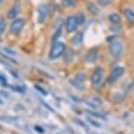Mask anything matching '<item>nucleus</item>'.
<instances>
[{
    "instance_id": "5701e85b",
    "label": "nucleus",
    "mask_w": 134,
    "mask_h": 134,
    "mask_svg": "<svg viewBox=\"0 0 134 134\" xmlns=\"http://www.w3.org/2000/svg\"><path fill=\"white\" fill-rule=\"evenodd\" d=\"M74 121H75L76 124L80 125V127H82V128H85V129H88V128H87V126H86V124H83V122H82L81 120H79V119H75Z\"/></svg>"
},
{
    "instance_id": "4468645a",
    "label": "nucleus",
    "mask_w": 134,
    "mask_h": 134,
    "mask_svg": "<svg viewBox=\"0 0 134 134\" xmlns=\"http://www.w3.org/2000/svg\"><path fill=\"white\" fill-rule=\"evenodd\" d=\"M87 9H88V11H89L90 13H92V14H94V15L98 14V12H99L98 8H97L94 3H92V2H88V3H87Z\"/></svg>"
},
{
    "instance_id": "0eeeda50",
    "label": "nucleus",
    "mask_w": 134,
    "mask_h": 134,
    "mask_svg": "<svg viewBox=\"0 0 134 134\" xmlns=\"http://www.w3.org/2000/svg\"><path fill=\"white\" fill-rule=\"evenodd\" d=\"M19 11H20V4L19 3H15L7 13V17L9 19H14L17 17V15L19 14Z\"/></svg>"
},
{
    "instance_id": "7ed1b4c3",
    "label": "nucleus",
    "mask_w": 134,
    "mask_h": 134,
    "mask_svg": "<svg viewBox=\"0 0 134 134\" xmlns=\"http://www.w3.org/2000/svg\"><path fill=\"white\" fill-rule=\"evenodd\" d=\"M24 24H25L24 19H22V18H17V19H15V20L12 22L11 27H10L11 34H12V35H18L19 33H20V31L23 29Z\"/></svg>"
},
{
    "instance_id": "6e6552de",
    "label": "nucleus",
    "mask_w": 134,
    "mask_h": 134,
    "mask_svg": "<svg viewBox=\"0 0 134 134\" xmlns=\"http://www.w3.org/2000/svg\"><path fill=\"white\" fill-rule=\"evenodd\" d=\"M102 77H103V70L100 69V68H96V69L94 70L93 74H92V77H91L93 85L99 83V81L102 80Z\"/></svg>"
},
{
    "instance_id": "c85d7f7f",
    "label": "nucleus",
    "mask_w": 134,
    "mask_h": 134,
    "mask_svg": "<svg viewBox=\"0 0 134 134\" xmlns=\"http://www.w3.org/2000/svg\"><path fill=\"white\" fill-rule=\"evenodd\" d=\"M0 2H2V0H0Z\"/></svg>"
},
{
    "instance_id": "f257e3e1",
    "label": "nucleus",
    "mask_w": 134,
    "mask_h": 134,
    "mask_svg": "<svg viewBox=\"0 0 134 134\" xmlns=\"http://www.w3.org/2000/svg\"><path fill=\"white\" fill-rule=\"evenodd\" d=\"M110 44H109V50H110V53L115 57V58H118L121 56L122 52H124V47H122V43L118 40V39H111V41H109Z\"/></svg>"
},
{
    "instance_id": "2eb2a0df",
    "label": "nucleus",
    "mask_w": 134,
    "mask_h": 134,
    "mask_svg": "<svg viewBox=\"0 0 134 134\" xmlns=\"http://www.w3.org/2000/svg\"><path fill=\"white\" fill-rule=\"evenodd\" d=\"M87 113H88L89 115H91V116L95 117V118H99V119L107 120L106 116H105V115H103L102 113H98V112H95V111H91V110H88V111H87Z\"/></svg>"
},
{
    "instance_id": "6ab92c4d",
    "label": "nucleus",
    "mask_w": 134,
    "mask_h": 134,
    "mask_svg": "<svg viewBox=\"0 0 134 134\" xmlns=\"http://www.w3.org/2000/svg\"><path fill=\"white\" fill-rule=\"evenodd\" d=\"M5 27H7V21H5L4 18L1 17V18H0V35L3 34Z\"/></svg>"
},
{
    "instance_id": "423d86ee",
    "label": "nucleus",
    "mask_w": 134,
    "mask_h": 134,
    "mask_svg": "<svg viewBox=\"0 0 134 134\" xmlns=\"http://www.w3.org/2000/svg\"><path fill=\"white\" fill-rule=\"evenodd\" d=\"M38 22L39 23H42L44 22L47 16H48V13H49V8L47 4H41L39 5L38 8Z\"/></svg>"
},
{
    "instance_id": "ddd939ff",
    "label": "nucleus",
    "mask_w": 134,
    "mask_h": 134,
    "mask_svg": "<svg viewBox=\"0 0 134 134\" xmlns=\"http://www.w3.org/2000/svg\"><path fill=\"white\" fill-rule=\"evenodd\" d=\"M124 14H125V17L127 18V20L130 23L134 24V12L132 10H130V9H126L124 11Z\"/></svg>"
},
{
    "instance_id": "412c9836",
    "label": "nucleus",
    "mask_w": 134,
    "mask_h": 134,
    "mask_svg": "<svg viewBox=\"0 0 134 134\" xmlns=\"http://www.w3.org/2000/svg\"><path fill=\"white\" fill-rule=\"evenodd\" d=\"M109 0H97V3L99 4V5H102V7H106V5H108L109 4Z\"/></svg>"
},
{
    "instance_id": "1a4fd4ad",
    "label": "nucleus",
    "mask_w": 134,
    "mask_h": 134,
    "mask_svg": "<svg viewBox=\"0 0 134 134\" xmlns=\"http://www.w3.org/2000/svg\"><path fill=\"white\" fill-rule=\"evenodd\" d=\"M85 79H86V74H83V73H78V74H76V76L71 80V83H72L73 86H75V87H81V85H82V82L85 81Z\"/></svg>"
},
{
    "instance_id": "9d476101",
    "label": "nucleus",
    "mask_w": 134,
    "mask_h": 134,
    "mask_svg": "<svg viewBox=\"0 0 134 134\" xmlns=\"http://www.w3.org/2000/svg\"><path fill=\"white\" fill-rule=\"evenodd\" d=\"M64 55H63V60L65 63H71L73 61L74 58V51L72 49H68V50H64Z\"/></svg>"
},
{
    "instance_id": "aec40b11",
    "label": "nucleus",
    "mask_w": 134,
    "mask_h": 134,
    "mask_svg": "<svg viewBox=\"0 0 134 134\" xmlns=\"http://www.w3.org/2000/svg\"><path fill=\"white\" fill-rule=\"evenodd\" d=\"M75 17H76V20H77V23H78V25H81V24H83V23H85V21H86V18H85V15H83V14L79 13V14H77Z\"/></svg>"
},
{
    "instance_id": "9b49d317",
    "label": "nucleus",
    "mask_w": 134,
    "mask_h": 134,
    "mask_svg": "<svg viewBox=\"0 0 134 134\" xmlns=\"http://www.w3.org/2000/svg\"><path fill=\"white\" fill-rule=\"evenodd\" d=\"M97 58V50L96 49H92L88 52L87 56H86V61L89 62V63H92L96 60Z\"/></svg>"
},
{
    "instance_id": "b1692460",
    "label": "nucleus",
    "mask_w": 134,
    "mask_h": 134,
    "mask_svg": "<svg viewBox=\"0 0 134 134\" xmlns=\"http://www.w3.org/2000/svg\"><path fill=\"white\" fill-rule=\"evenodd\" d=\"M35 130L37 131V132H39V133H43V129L41 128V127H39V126H35Z\"/></svg>"
},
{
    "instance_id": "a211bd4d",
    "label": "nucleus",
    "mask_w": 134,
    "mask_h": 134,
    "mask_svg": "<svg viewBox=\"0 0 134 134\" xmlns=\"http://www.w3.org/2000/svg\"><path fill=\"white\" fill-rule=\"evenodd\" d=\"M109 19H110V21L113 22V23H118V22H120V16H119L118 14H112V15H110V16H109Z\"/></svg>"
},
{
    "instance_id": "4be33fe9",
    "label": "nucleus",
    "mask_w": 134,
    "mask_h": 134,
    "mask_svg": "<svg viewBox=\"0 0 134 134\" xmlns=\"http://www.w3.org/2000/svg\"><path fill=\"white\" fill-rule=\"evenodd\" d=\"M88 120H89V122H90V124H91V125H93V126H94V127H96V128H99V127H100V125H99V124H98V122H96V121H95V120H93V119H91V118H90V117H89V118H88Z\"/></svg>"
},
{
    "instance_id": "dca6fc26",
    "label": "nucleus",
    "mask_w": 134,
    "mask_h": 134,
    "mask_svg": "<svg viewBox=\"0 0 134 134\" xmlns=\"http://www.w3.org/2000/svg\"><path fill=\"white\" fill-rule=\"evenodd\" d=\"M61 3L65 8H72L76 5V0H61Z\"/></svg>"
},
{
    "instance_id": "f8f14e48",
    "label": "nucleus",
    "mask_w": 134,
    "mask_h": 134,
    "mask_svg": "<svg viewBox=\"0 0 134 134\" xmlns=\"http://www.w3.org/2000/svg\"><path fill=\"white\" fill-rule=\"evenodd\" d=\"M82 39H83V36H82V33H76V35H74V37L72 38V43L74 46H80L82 43Z\"/></svg>"
},
{
    "instance_id": "39448f33",
    "label": "nucleus",
    "mask_w": 134,
    "mask_h": 134,
    "mask_svg": "<svg viewBox=\"0 0 134 134\" xmlns=\"http://www.w3.org/2000/svg\"><path fill=\"white\" fill-rule=\"evenodd\" d=\"M78 26V23H77V20H76V17L75 16H70L65 21V30L68 33H72L74 32Z\"/></svg>"
},
{
    "instance_id": "393cba45",
    "label": "nucleus",
    "mask_w": 134,
    "mask_h": 134,
    "mask_svg": "<svg viewBox=\"0 0 134 134\" xmlns=\"http://www.w3.org/2000/svg\"><path fill=\"white\" fill-rule=\"evenodd\" d=\"M3 50H4V51H5L7 53H10V54H12V55H15V54H16V53H15L14 51H11V49H8V48H4Z\"/></svg>"
},
{
    "instance_id": "20e7f679",
    "label": "nucleus",
    "mask_w": 134,
    "mask_h": 134,
    "mask_svg": "<svg viewBox=\"0 0 134 134\" xmlns=\"http://www.w3.org/2000/svg\"><path fill=\"white\" fill-rule=\"evenodd\" d=\"M125 72V69L122 68V66H116V68L113 69V71L110 73L109 77H108V82L110 85L114 83L116 80H118L120 78V76L124 74Z\"/></svg>"
},
{
    "instance_id": "f3484780",
    "label": "nucleus",
    "mask_w": 134,
    "mask_h": 134,
    "mask_svg": "<svg viewBox=\"0 0 134 134\" xmlns=\"http://www.w3.org/2000/svg\"><path fill=\"white\" fill-rule=\"evenodd\" d=\"M61 31H62V30H61V26H59V27L57 29V31L55 32V34L53 35V37H52L53 44H54V43H56V42H57V39H58V38L61 36Z\"/></svg>"
},
{
    "instance_id": "bb28decb",
    "label": "nucleus",
    "mask_w": 134,
    "mask_h": 134,
    "mask_svg": "<svg viewBox=\"0 0 134 134\" xmlns=\"http://www.w3.org/2000/svg\"><path fill=\"white\" fill-rule=\"evenodd\" d=\"M0 80H1V81H2L3 83H5V79H4V78H3L2 76H0Z\"/></svg>"
},
{
    "instance_id": "cd10ccee",
    "label": "nucleus",
    "mask_w": 134,
    "mask_h": 134,
    "mask_svg": "<svg viewBox=\"0 0 134 134\" xmlns=\"http://www.w3.org/2000/svg\"><path fill=\"white\" fill-rule=\"evenodd\" d=\"M0 104H2V102H1V100H0Z\"/></svg>"
},
{
    "instance_id": "a878e982",
    "label": "nucleus",
    "mask_w": 134,
    "mask_h": 134,
    "mask_svg": "<svg viewBox=\"0 0 134 134\" xmlns=\"http://www.w3.org/2000/svg\"><path fill=\"white\" fill-rule=\"evenodd\" d=\"M35 88H36V89H37V90H39V91H40V92H41V93H43V94H47V93H46V91H44V90H43V89H41V88H40V87H38V86H36V87H35Z\"/></svg>"
},
{
    "instance_id": "f03ea898",
    "label": "nucleus",
    "mask_w": 134,
    "mask_h": 134,
    "mask_svg": "<svg viewBox=\"0 0 134 134\" xmlns=\"http://www.w3.org/2000/svg\"><path fill=\"white\" fill-rule=\"evenodd\" d=\"M64 50H65V47H64V44H63L62 42H56V43H54L53 47H52L51 50H50L49 58H50L51 60L57 59L58 57H60V56L63 54Z\"/></svg>"
}]
</instances>
